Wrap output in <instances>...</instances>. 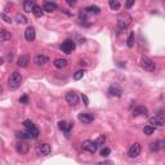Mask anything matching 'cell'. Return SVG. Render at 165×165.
I'll list each match as a JSON object with an SVG mask.
<instances>
[{
	"instance_id": "29",
	"label": "cell",
	"mask_w": 165,
	"mask_h": 165,
	"mask_svg": "<svg viewBox=\"0 0 165 165\" xmlns=\"http://www.w3.org/2000/svg\"><path fill=\"white\" fill-rule=\"evenodd\" d=\"M16 19H17V22H18V23H22V25L27 23V18L25 17L23 14H21V13H18V14H17V17H16Z\"/></svg>"
},
{
	"instance_id": "20",
	"label": "cell",
	"mask_w": 165,
	"mask_h": 165,
	"mask_svg": "<svg viewBox=\"0 0 165 165\" xmlns=\"http://www.w3.org/2000/svg\"><path fill=\"white\" fill-rule=\"evenodd\" d=\"M35 7V3L32 1V0H26V1H23V10L27 12V13H31L32 9H34Z\"/></svg>"
},
{
	"instance_id": "28",
	"label": "cell",
	"mask_w": 165,
	"mask_h": 165,
	"mask_svg": "<svg viewBox=\"0 0 165 165\" xmlns=\"http://www.w3.org/2000/svg\"><path fill=\"white\" fill-rule=\"evenodd\" d=\"M126 45L129 48H132L134 45V32H130L129 36H128V40H126Z\"/></svg>"
},
{
	"instance_id": "7",
	"label": "cell",
	"mask_w": 165,
	"mask_h": 165,
	"mask_svg": "<svg viewBox=\"0 0 165 165\" xmlns=\"http://www.w3.org/2000/svg\"><path fill=\"white\" fill-rule=\"evenodd\" d=\"M81 148L84 151H88L90 152V154H94V152L97 151V148L98 146L96 144V142H93V141H90V139H86V141H84L81 143Z\"/></svg>"
},
{
	"instance_id": "19",
	"label": "cell",
	"mask_w": 165,
	"mask_h": 165,
	"mask_svg": "<svg viewBox=\"0 0 165 165\" xmlns=\"http://www.w3.org/2000/svg\"><path fill=\"white\" fill-rule=\"evenodd\" d=\"M10 38H12V35H10L9 31L4 30V28L0 30V43H5V41H8Z\"/></svg>"
},
{
	"instance_id": "22",
	"label": "cell",
	"mask_w": 165,
	"mask_h": 165,
	"mask_svg": "<svg viewBox=\"0 0 165 165\" xmlns=\"http://www.w3.org/2000/svg\"><path fill=\"white\" fill-rule=\"evenodd\" d=\"M57 9V5L54 3H52V1H47L44 4V7H43V10L45 12H49V13H52V12H54Z\"/></svg>"
},
{
	"instance_id": "42",
	"label": "cell",
	"mask_w": 165,
	"mask_h": 165,
	"mask_svg": "<svg viewBox=\"0 0 165 165\" xmlns=\"http://www.w3.org/2000/svg\"><path fill=\"white\" fill-rule=\"evenodd\" d=\"M3 92V89H1V86H0V93H1Z\"/></svg>"
},
{
	"instance_id": "40",
	"label": "cell",
	"mask_w": 165,
	"mask_h": 165,
	"mask_svg": "<svg viewBox=\"0 0 165 165\" xmlns=\"http://www.w3.org/2000/svg\"><path fill=\"white\" fill-rule=\"evenodd\" d=\"M67 3L70 4V5H75V3H76V1H75V0H68Z\"/></svg>"
},
{
	"instance_id": "14",
	"label": "cell",
	"mask_w": 165,
	"mask_h": 165,
	"mask_svg": "<svg viewBox=\"0 0 165 165\" xmlns=\"http://www.w3.org/2000/svg\"><path fill=\"white\" fill-rule=\"evenodd\" d=\"M16 150H17L19 155H25L28 152V144L25 142H19V143H17V146H16Z\"/></svg>"
},
{
	"instance_id": "26",
	"label": "cell",
	"mask_w": 165,
	"mask_h": 165,
	"mask_svg": "<svg viewBox=\"0 0 165 165\" xmlns=\"http://www.w3.org/2000/svg\"><path fill=\"white\" fill-rule=\"evenodd\" d=\"M110 8L112 10H119L120 9V3L117 1V0H110Z\"/></svg>"
},
{
	"instance_id": "17",
	"label": "cell",
	"mask_w": 165,
	"mask_h": 165,
	"mask_svg": "<svg viewBox=\"0 0 165 165\" xmlns=\"http://www.w3.org/2000/svg\"><path fill=\"white\" fill-rule=\"evenodd\" d=\"M109 94L112 97H121L123 96V90L120 88H117V86H110L109 88Z\"/></svg>"
},
{
	"instance_id": "16",
	"label": "cell",
	"mask_w": 165,
	"mask_h": 165,
	"mask_svg": "<svg viewBox=\"0 0 165 165\" xmlns=\"http://www.w3.org/2000/svg\"><path fill=\"white\" fill-rule=\"evenodd\" d=\"M164 148V142L163 141H156V142H151L150 143V151L151 152H156L159 150Z\"/></svg>"
},
{
	"instance_id": "36",
	"label": "cell",
	"mask_w": 165,
	"mask_h": 165,
	"mask_svg": "<svg viewBox=\"0 0 165 165\" xmlns=\"http://www.w3.org/2000/svg\"><path fill=\"white\" fill-rule=\"evenodd\" d=\"M19 103H23V105L28 103V97L27 96H22V97L19 98Z\"/></svg>"
},
{
	"instance_id": "5",
	"label": "cell",
	"mask_w": 165,
	"mask_h": 165,
	"mask_svg": "<svg viewBox=\"0 0 165 165\" xmlns=\"http://www.w3.org/2000/svg\"><path fill=\"white\" fill-rule=\"evenodd\" d=\"M150 124H151V126H164V124H165V117H164V114L163 112H159V114H156L155 116H152L150 119Z\"/></svg>"
},
{
	"instance_id": "27",
	"label": "cell",
	"mask_w": 165,
	"mask_h": 165,
	"mask_svg": "<svg viewBox=\"0 0 165 165\" xmlns=\"http://www.w3.org/2000/svg\"><path fill=\"white\" fill-rule=\"evenodd\" d=\"M154 132H155V128L154 126H151V125H146L143 128V133L146 134V135H151V134H154Z\"/></svg>"
},
{
	"instance_id": "35",
	"label": "cell",
	"mask_w": 165,
	"mask_h": 165,
	"mask_svg": "<svg viewBox=\"0 0 165 165\" xmlns=\"http://www.w3.org/2000/svg\"><path fill=\"white\" fill-rule=\"evenodd\" d=\"M110 152H111V150L109 147H105V148H102V151H101V156H109L110 155Z\"/></svg>"
},
{
	"instance_id": "9",
	"label": "cell",
	"mask_w": 165,
	"mask_h": 165,
	"mask_svg": "<svg viewBox=\"0 0 165 165\" xmlns=\"http://www.w3.org/2000/svg\"><path fill=\"white\" fill-rule=\"evenodd\" d=\"M58 128L65 133L66 138H70V132H71V129H72V123H67V121L62 120V121L58 123Z\"/></svg>"
},
{
	"instance_id": "41",
	"label": "cell",
	"mask_w": 165,
	"mask_h": 165,
	"mask_svg": "<svg viewBox=\"0 0 165 165\" xmlns=\"http://www.w3.org/2000/svg\"><path fill=\"white\" fill-rule=\"evenodd\" d=\"M1 63H3V59H1V58H0V65H1Z\"/></svg>"
},
{
	"instance_id": "6",
	"label": "cell",
	"mask_w": 165,
	"mask_h": 165,
	"mask_svg": "<svg viewBox=\"0 0 165 165\" xmlns=\"http://www.w3.org/2000/svg\"><path fill=\"white\" fill-rule=\"evenodd\" d=\"M141 151H142V147L139 143H134L132 144V146L129 147V150H128V156L132 159L134 158H138L139 155H141Z\"/></svg>"
},
{
	"instance_id": "4",
	"label": "cell",
	"mask_w": 165,
	"mask_h": 165,
	"mask_svg": "<svg viewBox=\"0 0 165 165\" xmlns=\"http://www.w3.org/2000/svg\"><path fill=\"white\" fill-rule=\"evenodd\" d=\"M76 45H75V41L74 40H65L63 43L61 44V51L66 53V54H70V53H72L75 51Z\"/></svg>"
},
{
	"instance_id": "34",
	"label": "cell",
	"mask_w": 165,
	"mask_h": 165,
	"mask_svg": "<svg viewBox=\"0 0 165 165\" xmlns=\"http://www.w3.org/2000/svg\"><path fill=\"white\" fill-rule=\"evenodd\" d=\"M0 17H1V18L4 19V22H7V23H12V18H10L8 14L1 13V14H0Z\"/></svg>"
},
{
	"instance_id": "37",
	"label": "cell",
	"mask_w": 165,
	"mask_h": 165,
	"mask_svg": "<svg viewBox=\"0 0 165 165\" xmlns=\"http://www.w3.org/2000/svg\"><path fill=\"white\" fill-rule=\"evenodd\" d=\"M81 98H82V101H84V105H85V106H88V105H89V100H88V97H86L85 94H82Z\"/></svg>"
},
{
	"instance_id": "30",
	"label": "cell",
	"mask_w": 165,
	"mask_h": 165,
	"mask_svg": "<svg viewBox=\"0 0 165 165\" xmlns=\"http://www.w3.org/2000/svg\"><path fill=\"white\" fill-rule=\"evenodd\" d=\"M23 126L26 128V129H34V128H36L35 124L32 123L31 120H25V121H23Z\"/></svg>"
},
{
	"instance_id": "10",
	"label": "cell",
	"mask_w": 165,
	"mask_h": 165,
	"mask_svg": "<svg viewBox=\"0 0 165 165\" xmlns=\"http://www.w3.org/2000/svg\"><path fill=\"white\" fill-rule=\"evenodd\" d=\"M66 102H67L70 106L75 107L77 103H79V96H77L75 92H68L66 94Z\"/></svg>"
},
{
	"instance_id": "1",
	"label": "cell",
	"mask_w": 165,
	"mask_h": 165,
	"mask_svg": "<svg viewBox=\"0 0 165 165\" xmlns=\"http://www.w3.org/2000/svg\"><path fill=\"white\" fill-rule=\"evenodd\" d=\"M132 21H133V18H132V16L129 13H125V12H124V13L119 14V17H117L119 30H125V28L132 23Z\"/></svg>"
},
{
	"instance_id": "11",
	"label": "cell",
	"mask_w": 165,
	"mask_h": 165,
	"mask_svg": "<svg viewBox=\"0 0 165 165\" xmlns=\"http://www.w3.org/2000/svg\"><path fill=\"white\" fill-rule=\"evenodd\" d=\"M77 119H79L82 124H90L94 120V115L90 112H81V114H79Z\"/></svg>"
},
{
	"instance_id": "39",
	"label": "cell",
	"mask_w": 165,
	"mask_h": 165,
	"mask_svg": "<svg viewBox=\"0 0 165 165\" xmlns=\"http://www.w3.org/2000/svg\"><path fill=\"white\" fill-rule=\"evenodd\" d=\"M98 165H114L112 161H105V163H100Z\"/></svg>"
},
{
	"instance_id": "15",
	"label": "cell",
	"mask_w": 165,
	"mask_h": 165,
	"mask_svg": "<svg viewBox=\"0 0 165 165\" xmlns=\"http://www.w3.org/2000/svg\"><path fill=\"white\" fill-rule=\"evenodd\" d=\"M25 38L27 41H34L35 40V30L34 27H27L25 30Z\"/></svg>"
},
{
	"instance_id": "25",
	"label": "cell",
	"mask_w": 165,
	"mask_h": 165,
	"mask_svg": "<svg viewBox=\"0 0 165 165\" xmlns=\"http://www.w3.org/2000/svg\"><path fill=\"white\" fill-rule=\"evenodd\" d=\"M85 10L88 12V13H94V14H98L101 12V9L98 8L97 5H90V7H88V8H85Z\"/></svg>"
},
{
	"instance_id": "2",
	"label": "cell",
	"mask_w": 165,
	"mask_h": 165,
	"mask_svg": "<svg viewBox=\"0 0 165 165\" xmlns=\"http://www.w3.org/2000/svg\"><path fill=\"white\" fill-rule=\"evenodd\" d=\"M139 65H141V67L143 70H146V71H155V68H156V63L147 56H142L141 57V59H139Z\"/></svg>"
},
{
	"instance_id": "21",
	"label": "cell",
	"mask_w": 165,
	"mask_h": 165,
	"mask_svg": "<svg viewBox=\"0 0 165 165\" xmlns=\"http://www.w3.org/2000/svg\"><path fill=\"white\" fill-rule=\"evenodd\" d=\"M53 65H54L57 68H65L66 66H67V59H65V58H57V59H54V62H53Z\"/></svg>"
},
{
	"instance_id": "38",
	"label": "cell",
	"mask_w": 165,
	"mask_h": 165,
	"mask_svg": "<svg viewBox=\"0 0 165 165\" xmlns=\"http://www.w3.org/2000/svg\"><path fill=\"white\" fill-rule=\"evenodd\" d=\"M134 5V0H129V1H126V8H130Z\"/></svg>"
},
{
	"instance_id": "24",
	"label": "cell",
	"mask_w": 165,
	"mask_h": 165,
	"mask_svg": "<svg viewBox=\"0 0 165 165\" xmlns=\"http://www.w3.org/2000/svg\"><path fill=\"white\" fill-rule=\"evenodd\" d=\"M32 13L35 14V17H43V9H41V7L39 5H36L35 4V7H34V9H32Z\"/></svg>"
},
{
	"instance_id": "33",
	"label": "cell",
	"mask_w": 165,
	"mask_h": 165,
	"mask_svg": "<svg viewBox=\"0 0 165 165\" xmlns=\"http://www.w3.org/2000/svg\"><path fill=\"white\" fill-rule=\"evenodd\" d=\"M105 142H106V137L105 135H100V137L97 138V141H96V144L97 146H102Z\"/></svg>"
},
{
	"instance_id": "13",
	"label": "cell",
	"mask_w": 165,
	"mask_h": 165,
	"mask_svg": "<svg viewBox=\"0 0 165 165\" xmlns=\"http://www.w3.org/2000/svg\"><path fill=\"white\" fill-rule=\"evenodd\" d=\"M147 114H148V110H147V107H144V106H137L133 109L134 116H147Z\"/></svg>"
},
{
	"instance_id": "23",
	"label": "cell",
	"mask_w": 165,
	"mask_h": 165,
	"mask_svg": "<svg viewBox=\"0 0 165 165\" xmlns=\"http://www.w3.org/2000/svg\"><path fill=\"white\" fill-rule=\"evenodd\" d=\"M26 133L30 135V138H34V139H36V138L39 137V130H38V128H34V129H27Z\"/></svg>"
},
{
	"instance_id": "32",
	"label": "cell",
	"mask_w": 165,
	"mask_h": 165,
	"mask_svg": "<svg viewBox=\"0 0 165 165\" xmlns=\"http://www.w3.org/2000/svg\"><path fill=\"white\" fill-rule=\"evenodd\" d=\"M16 135H17V138H19V139H28L30 138V135L27 133H23V132H17Z\"/></svg>"
},
{
	"instance_id": "31",
	"label": "cell",
	"mask_w": 165,
	"mask_h": 165,
	"mask_svg": "<svg viewBox=\"0 0 165 165\" xmlns=\"http://www.w3.org/2000/svg\"><path fill=\"white\" fill-rule=\"evenodd\" d=\"M82 77H84V71H82V70H79V71H76L74 74V79L75 80H80Z\"/></svg>"
},
{
	"instance_id": "3",
	"label": "cell",
	"mask_w": 165,
	"mask_h": 165,
	"mask_svg": "<svg viewBox=\"0 0 165 165\" xmlns=\"http://www.w3.org/2000/svg\"><path fill=\"white\" fill-rule=\"evenodd\" d=\"M22 84V75L19 72H13L8 79V85L10 89H17Z\"/></svg>"
},
{
	"instance_id": "18",
	"label": "cell",
	"mask_w": 165,
	"mask_h": 165,
	"mask_svg": "<svg viewBox=\"0 0 165 165\" xmlns=\"http://www.w3.org/2000/svg\"><path fill=\"white\" fill-rule=\"evenodd\" d=\"M28 61H30L28 56H26V54L19 56V57H18V59H17V65L19 66V67H26V66L28 65Z\"/></svg>"
},
{
	"instance_id": "12",
	"label": "cell",
	"mask_w": 165,
	"mask_h": 165,
	"mask_svg": "<svg viewBox=\"0 0 165 165\" xmlns=\"http://www.w3.org/2000/svg\"><path fill=\"white\" fill-rule=\"evenodd\" d=\"M49 62V57H47L45 54H38L34 58V63L36 66H44V65H47Z\"/></svg>"
},
{
	"instance_id": "8",
	"label": "cell",
	"mask_w": 165,
	"mask_h": 165,
	"mask_svg": "<svg viewBox=\"0 0 165 165\" xmlns=\"http://www.w3.org/2000/svg\"><path fill=\"white\" fill-rule=\"evenodd\" d=\"M36 152L40 156H48L52 152V147L49 143H40L38 147H36Z\"/></svg>"
}]
</instances>
